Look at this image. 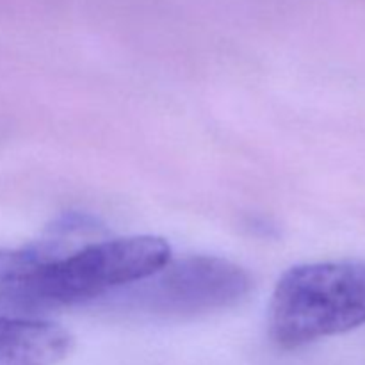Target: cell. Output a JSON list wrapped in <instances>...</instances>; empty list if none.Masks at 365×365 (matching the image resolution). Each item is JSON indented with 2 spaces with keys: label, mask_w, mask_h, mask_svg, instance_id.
<instances>
[{
  "label": "cell",
  "mask_w": 365,
  "mask_h": 365,
  "mask_svg": "<svg viewBox=\"0 0 365 365\" xmlns=\"http://www.w3.org/2000/svg\"><path fill=\"white\" fill-rule=\"evenodd\" d=\"M253 280L245 267L227 259L192 255L170 260L132 284L121 305L159 317H192L230 309L250 294Z\"/></svg>",
  "instance_id": "obj_3"
},
{
  "label": "cell",
  "mask_w": 365,
  "mask_h": 365,
  "mask_svg": "<svg viewBox=\"0 0 365 365\" xmlns=\"http://www.w3.org/2000/svg\"><path fill=\"white\" fill-rule=\"evenodd\" d=\"M269 330L282 349H298L365 324V262L305 264L289 269L271 302Z\"/></svg>",
  "instance_id": "obj_2"
},
{
  "label": "cell",
  "mask_w": 365,
  "mask_h": 365,
  "mask_svg": "<svg viewBox=\"0 0 365 365\" xmlns=\"http://www.w3.org/2000/svg\"><path fill=\"white\" fill-rule=\"evenodd\" d=\"M170 260V245L153 235L96 242L57 257L27 280L0 289V299L24 309L77 305L145 280Z\"/></svg>",
  "instance_id": "obj_1"
},
{
  "label": "cell",
  "mask_w": 365,
  "mask_h": 365,
  "mask_svg": "<svg viewBox=\"0 0 365 365\" xmlns=\"http://www.w3.org/2000/svg\"><path fill=\"white\" fill-rule=\"evenodd\" d=\"M71 349L73 337L59 324L0 316V365H57Z\"/></svg>",
  "instance_id": "obj_4"
}]
</instances>
